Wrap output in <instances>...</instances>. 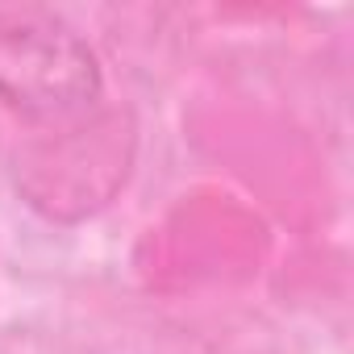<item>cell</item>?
<instances>
[{
	"label": "cell",
	"mask_w": 354,
	"mask_h": 354,
	"mask_svg": "<svg viewBox=\"0 0 354 354\" xmlns=\"http://www.w3.org/2000/svg\"><path fill=\"white\" fill-rule=\"evenodd\" d=\"M88 38L50 9H0V100L30 121H71L100 100Z\"/></svg>",
	"instance_id": "1"
}]
</instances>
